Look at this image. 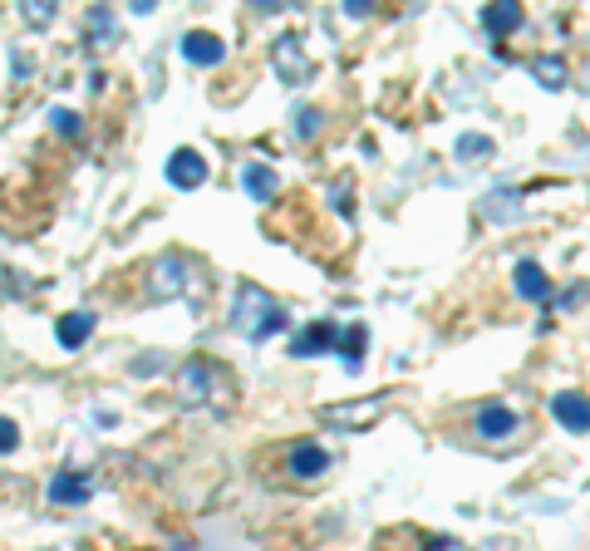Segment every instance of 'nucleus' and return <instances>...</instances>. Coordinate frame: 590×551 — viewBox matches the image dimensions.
I'll list each match as a JSON object with an SVG mask.
<instances>
[{
	"label": "nucleus",
	"instance_id": "nucleus-1",
	"mask_svg": "<svg viewBox=\"0 0 590 551\" xmlns=\"http://www.w3.org/2000/svg\"><path fill=\"white\" fill-rule=\"evenodd\" d=\"M232 325L236 335H246V340H271V335H281L286 330V310L276 306V296L271 291H261L256 281H246L241 291H236V306H232Z\"/></svg>",
	"mask_w": 590,
	"mask_h": 551
},
{
	"label": "nucleus",
	"instance_id": "nucleus-2",
	"mask_svg": "<svg viewBox=\"0 0 590 551\" xmlns=\"http://www.w3.org/2000/svg\"><path fill=\"white\" fill-rule=\"evenodd\" d=\"M217 384H222V374L212 360H187V365L177 369V394L187 399V404H212L217 399Z\"/></svg>",
	"mask_w": 590,
	"mask_h": 551
},
{
	"label": "nucleus",
	"instance_id": "nucleus-3",
	"mask_svg": "<svg viewBox=\"0 0 590 551\" xmlns=\"http://www.w3.org/2000/svg\"><path fill=\"white\" fill-rule=\"evenodd\" d=\"M384 409H389V399H359V404H330V409H320V419L340 433H359V429H369L374 419H384Z\"/></svg>",
	"mask_w": 590,
	"mask_h": 551
},
{
	"label": "nucleus",
	"instance_id": "nucleus-4",
	"mask_svg": "<svg viewBox=\"0 0 590 551\" xmlns=\"http://www.w3.org/2000/svg\"><path fill=\"white\" fill-rule=\"evenodd\" d=\"M517 424H522V419H517V409H507V404H482V409L472 414V429H477V438H487V443H492V438H512Z\"/></svg>",
	"mask_w": 590,
	"mask_h": 551
},
{
	"label": "nucleus",
	"instance_id": "nucleus-5",
	"mask_svg": "<svg viewBox=\"0 0 590 551\" xmlns=\"http://www.w3.org/2000/svg\"><path fill=\"white\" fill-rule=\"evenodd\" d=\"M168 183L182 187V192H192V187L207 183V163H202L197 148H177L173 158H168Z\"/></svg>",
	"mask_w": 590,
	"mask_h": 551
},
{
	"label": "nucleus",
	"instance_id": "nucleus-6",
	"mask_svg": "<svg viewBox=\"0 0 590 551\" xmlns=\"http://www.w3.org/2000/svg\"><path fill=\"white\" fill-rule=\"evenodd\" d=\"M187 271H192V266H187L177 251L158 256V266H153V286H148V291H153L158 301H163V296H182V291H187V281H182Z\"/></svg>",
	"mask_w": 590,
	"mask_h": 551
},
{
	"label": "nucleus",
	"instance_id": "nucleus-7",
	"mask_svg": "<svg viewBox=\"0 0 590 551\" xmlns=\"http://www.w3.org/2000/svg\"><path fill=\"white\" fill-rule=\"evenodd\" d=\"M551 414H556L561 429L590 433V399L586 394H556V399H551Z\"/></svg>",
	"mask_w": 590,
	"mask_h": 551
},
{
	"label": "nucleus",
	"instance_id": "nucleus-8",
	"mask_svg": "<svg viewBox=\"0 0 590 551\" xmlns=\"http://www.w3.org/2000/svg\"><path fill=\"white\" fill-rule=\"evenodd\" d=\"M222 55H227L222 35H212V30H187V35H182V60H192V64H222Z\"/></svg>",
	"mask_w": 590,
	"mask_h": 551
},
{
	"label": "nucleus",
	"instance_id": "nucleus-9",
	"mask_svg": "<svg viewBox=\"0 0 590 551\" xmlns=\"http://www.w3.org/2000/svg\"><path fill=\"white\" fill-rule=\"evenodd\" d=\"M325 468H330V453H325L320 443H310V438H305V443H295V448H291V478H300V483H315Z\"/></svg>",
	"mask_w": 590,
	"mask_h": 551
},
{
	"label": "nucleus",
	"instance_id": "nucleus-10",
	"mask_svg": "<svg viewBox=\"0 0 590 551\" xmlns=\"http://www.w3.org/2000/svg\"><path fill=\"white\" fill-rule=\"evenodd\" d=\"M271 55H276V69H281V79H286V84L310 79V60H305V50H300V40H295V35H281Z\"/></svg>",
	"mask_w": 590,
	"mask_h": 551
},
{
	"label": "nucleus",
	"instance_id": "nucleus-11",
	"mask_svg": "<svg viewBox=\"0 0 590 551\" xmlns=\"http://www.w3.org/2000/svg\"><path fill=\"white\" fill-rule=\"evenodd\" d=\"M330 345H340V325L320 320V325H310L305 335H295L291 355H295V360H310V355H320V350H330Z\"/></svg>",
	"mask_w": 590,
	"mask_h": 551
},
{
	"label": "nucleus",
	"instance_id": "nucleus-12",
	"mask_svg": "<svg viewBox=\"0 0 590 551\" xmlns=\"http://www.w3.org/2000/svg\"><path fill=\"white\" fill-rule=\"evenodd\" d=\"M55 335H59V345H64V350H79V345L94 335V315H89V310H69V315L59 320Z\"/></svg>",
	"mask_w": 590,
	"mask_h": 551
},
{
	"label": "nucleus",
	"instance_id": "nucleus-13",
	"mask_svg": "<svg viewBox=\"0 0 590 551\" xmlns=\"http://www.w3.org/2000/svg\"><path fill=\"white\" fill-rule=\"evenodd\" d=\"M241 187H246L256 202H271V197H276V187H281V178H276L266 163H246V168H241Z\"/></svg>",
	"mask_w": 590,
	"mask_h": 551
},
{
	"label": "nucleus",
	"instance_id": "nucleus-14",
	"mask_svg": "<svg viewBox=\"0 0 590 551\" xmlns=\"http://www.w3.org/2000/svg\"><path fill=\"white\" fill-rule=\"evenodd\" d=\"M517 296H527V301H551V286H546V271L536 266V261H517Z\"/></svg>",
	"mask_w": 590,
	"mask_h": 551
},
{
	"label": "nucleus",
	"instance_id": "nucleus-15",
	"mask_svg": "<svg viewBox=\"0 0 590 551\" xmlns=\"http://www.w3.org/2000/svg\"><path fill=\"white\" fill-rule=\"evenodd\" d=\"M89 497H94V478L84 473H59L50 483V502H89Z\"/></svg>",
	"mask_w": 590,
	"mask_h": 551
},
{
	"label": "nucleus",
	"instance_id": "nucleus-16",
	"mask_svg": "<svg viewBox=\"0 0 590 551\" xmlns=\"http://www.w3.org/2000/svg\"><path fill=\"white\" fill-rule=\"evenodd\" d=\"M482 25L492 35H512L522 25V5H492V10H482Z\"/></svg>",
	"mask_w": 590,
	"mask_h": 551
},
{
	"label": "nucleus",
	"instance_id": "nucleus-17",
	"mask_svg": "<svg viewBox=\"0 0 590 551\" xmlns=\"http://www.w3.org/2000/svg\"><path fill=\"white\" fill-rule=\"evenodd\" d=\"M517 197H522L517 187H502V192H492V197L482 202V212H487V217H497V222H502V217H517V212H522V207H517Z\"/></svg>",
	"mask_w": 590,
	"mask_h": 551
},
{
	"label": "nucleus",
	"instance_id": "nucleus-18",
	"mask_svg": "<svg viewBox=\"0 0 590 551\" xmlns=\"http://www.w3.org/2000/svg\"><path fill=\"white\" fill-rule=\"evenodd\" d=\"M531 74H536L546 89H561V84L571 79V74H566V64L556 60V55H541V60H531Z\"/></svg>",
	"mask_w": 590,
	"mask_h": 551
},
{
	"label": "nucleus",
	"instance_id": "nucleus-19",
	"mask_svg": "<svg viewBox=\"0 0 590 551\" xmlns=\"http://www.w3.org/2000/svg\"><path fill=\"white\" fill-rule=\"evenodd\" d=\"M340 355H345V365L359 369V355H364V325H350L345 335H340Z\"/></svg>",
	"mask_w": 590,
	"mask_h": 551
},
{
	"label": "nucleus",
	"instance_id": "nucleus-20",
	"mask_svg": "<svg viewBox=\"0 0 590 551\" xmlns=\"http://www.w3.org/2000/svg\"><path fill=\"white\" fill-rule=\"evenodd\" d=\"M482 153H492V138H477V133L458 138V158H482Z\"/></svg>",
	"mask_w": 590,
	"mask_h": 551
},
{
	"label": "nucleus",
	"instance_id": "nucleus-21",
	"mask_svg": "<svg viewBox=\"0 0 590 551\" xmlns=\"http://www.w3.org/2000/svg\"><path fill=\"white\" fill-rule=\"evenodd\" d=\"M50 123H55L59 133H69V138L79 133V114H74V109H55V114H50Z\"/></svg>",
	"mask_w": 590,
	"mask_h": 551
},
{
	"label": "nucleus",
	"instance_id": "nucleus-22",
	"mask_svg": "<svg viewBox=\"0 0 590 551\" xmlns=\"http://www.w3.org/2000/svg\"><path fill=\"white\" fill-rule=\"evenodd\" d=\"M25 20H30V25H45V20H55V5H45V0H30V5H25Z\"/></svg>",
	"mask_w": 590,
	"mask_h": 551
},
{
	"label": "nucleus",
	"instance_id": "nucleus-23",
	"mask_svg": "<svg viewBox=\"0 0 590 551\" xmlns=\"http://www.w3.org/2000/svg\"><path fill=\"white\" fill-rule=\"evenodd\" d=\"M89 30L109 40V35H114V15H109V10H89Z\"/></svg>",
	"mask_w": 590,
	"mask_h": 551
},
{
	"label": "nucleus",
	"instance_id": "nucleus-24",
	"mask_svg": "<svg viewBox=\"0 0 590 551\" xmlns=\"http://www.w3.org/2000/svg\"><path fill=\"white\" fill-rule=\"evenodd\" d=\"M320 123H325V114H320V109H300V138H315V133H320Z\"/></svg>",
	"mask_w": 590,
	"mask_h": 551
},
{
	"label": "nucleus",
	"instance_id": "nucleus-25",
	"mask_svg": "<svg viewBox=\"0 0 590 551\" xmlns=\"http://www.w3.org/2000/svg\"><path fill=\"white\" fill-rule=\"evenodd\" d=\"M15 443H20V429H15V419H0V453H15Z\"/></svg>",
	"mask_w": 590,
	"mask_h": 551
},
{
	"label": "nucleus",
	"instance_id": "nucleus-26",
	"mask_svg": "<svg viewBox=\"0 0 590 551\" xmlns=\"http://www.w3.org/2000/svg\"><path fill=\"white\" fill-rule=\"evenodd\" d=\"M158 369H163V360H158V355H148L143 365H133V374H158Z\"/></svg>",
	"mask_w": 590,
	"mask_h": 551
}]
</instances>
